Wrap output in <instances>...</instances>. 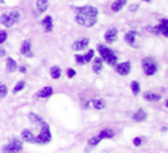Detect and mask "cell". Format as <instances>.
Here are the masks:
<instances>
[{
  "label": "cell",
  "instance_id": "obj_3",
  "mask_svg": "<svg viewBox=\"0 0 168 153\" xmlns=\"http://www.w3.org/2000/svg\"><path fill=\"white\" fill-rule=\"evenodd\" d=\"M97 49H98V52L101 54V58L103 61H105L109 65H111V66H116L117 65V62H118V57L117 55L114 54L113 50H111L110 48H108L106 46H103V45H97Z\"/></svg>",
  "mask_w": 168,
  "mask_h": 153
},
{
  "label": "cell",
  "instance_id": "obj_9",
  "mask_svg": "<svg viewBox=\"0 0 168 153\" xmlns=\"http://www.w3.org/2000/svg\"><path fill=\"white\" fill-rule=\"evenodd\" d=\"M21 54L24 55L25 57H32L33 56V53H32V49H31V41L30 40H25L22 44V47H21Z\"/></svg>",
  "mask_w": 168,
  "mask_h": 153
},
{
  "label": "cell",
  "instance_id": "obj_28",
  "mask_svg": "<svg viewBox=\"0 0 168 153\" xmlns=\"http://www.w3.org/2000/svg\"><path fill=\"white\" fill-rule=\"evenodd\" d=\"M131 91H133L134 95H137V94L140 93V90H141V86H140V83H138L137 81L131 82Z\"/></svg>",
  "mask_w": 168,
  "mask_h": 153
},
{
  "label": "cell",
  "instance_id": "obj_24",
  "mask_svg": "<svg viewBox=\"0 0 168 153\" xmlns=\"http://www.w3.org/2000/svg\"><path fill=\"white\" fill-rule=\"evenodd\" d=\"M101 141H102V138L100 137L98 135H97V136H94V137H92L89 141H88V146H89V149H92V147H95V146L101 142ZM89 149H88V150H89Z\"/></svg>",
  "mask_w": 168,
  "mask_h": 153
},
{
  "label": "cell",
  "instance_id": "obj_7",
  "mask_svg": "<svg viewBox=\"0 0 168 153\" xmlns=\"http://www.w3.org/2000/svg\"><path fill=\"white\" fill-rule=\"evenodd\" d=\"M114 67H116L117 73H119L120 75H127L129 74V72H131V62H125V63L117 64Z\"/></svg>",
  "mask_w": 168,
  "mask_h": 153
},
{
  "label": "cell",
  "instance_id": "obj_1",
  "mask_svg": "<svg viewBox=\"0 0 168 153\" xmlns=\"http://www.w3.org/2000/svg\"><path fill=\"white\" fill-rule=\"evenodd\" d=\"M77 13L75 15V22L79 25L85 28H92L96 24L98 11L93 6H81V7H75Z\"/></svg>",
  "mask_w": 168,
  "mask_h": 153
},
{
  "label": "cell",
  "instance_id": "obj_8",
  "mask_svg": "<svg viewBox=\"0 0 168 153\" xmlns=\"http://www.w3.org/2000/svg\"><path fill=\"white\" fill-rule=\"evenodd\" d=\"M117 38H118V30H117L116 28H111V29H109L104 34L105 41L109 42V44H112L113 41H116Z\"/></svg>",
  "mask_w": 168,
  "mask_h": 153
},
{
  "label": "cell",
  "instance_id": "obj_38",
  "mask_svg": "<svg viewBox=\"0 0 168 153\" xmlns=\"http://www.w3.org/2000/svg\"><path fill=\"white\" fill-rule=\"evenodd\" d=\"M142 1H144V2H148V4H150V2H152V0H142Z\"/></svg>",
  "mask_w": 168,
  "mask_h": 153
},
{
  "label": "cell",
  "instance_id": "obj_19",
  "mask_svg": "<svg viewBox=\"0 0 168 153\" xmlns=\"http://www.w3.org/2000/svg\"><path fill=\"white\" fill-rule=\"evenodd\" d=\"M16 69H17V64H16L15 60L11 58V57H8L7 63H6V70H7V72H14Z\"/></svg>",
  "mask_w": 168,
  "mask_h": 153
},
{
  "label": "cell",
  "instance_id": "obj_17",
  "mask_svg": "<svg viewBox=\"0 0 168 153\" xmlns=\"http://www.w3.org/2000/svg\"><path fill=\"white\" fill-rule=\"evenodd\" d=\"M49 6L48 0H37V9L39 13H44L47 11V8Z\"/></svg>",
  "mask_w": 168,
  "mask_h": 153
},
{
  "label": "cell",
  "instance_id": "obj_31",
  "mask_svg": "<svg viewBox=\"0 0 168 153\" xmlns=\"http://www.w3.org/2000/svg\"><path fill=\"white\" fill-rule=\"evenodd\" d=\"M7 40V32L6 31H0V45L4 44Z\"/></svg>",
  "mask_w": 168,
  "mask_h": 153
},
{
  "label": "cell",
  "instance_id": "obj_13",
  "mask_svg": "<svg viewBox=\"0 0 168 153\" xmlns=\"http://www.w3.org/2000/svg\"><path fill=\"white\" fill-rule=\"evenodd\" d=\"M146 119H148V114L143 108H140L137 112L134 113V116H133V120L136 121V122H143Z\"/></svg>",
  "mask_w": 168,
  "mask_h": 153
},
{
  "label": "cell",
  "instance_id": "obj_11",
  "mask_svg": "<svg viewBox=\"0 0 168 153\" xmlns=\"http://www.w3.org/2000/svg\"><path fill=\"white\" fill-rule=\"evenodd\" d=\"M158 34H164L165 37H168V19H162L159 25L156 26Z\"/></svg>",
  "mask_w": 168,
  "mask_h": 153
},
{
  "label": "cell",
  "instance_id": "obj_4",
  "mask_svg": "<svg viewBox=\"0 0 168 153\" xmlns=\"http://www.w3.org/2000/svg\"><path fill=\"white\" fill-rule=\"evenodd\" d=\"M19 17H21V14H19V11H11V13H9V14H2V15L0 16V22L6 28H11L15 23L19 22Z\"/></svg>",
  "mask_w": 168,
  "mask_h": 153
},
{
  "label": "cell",
  "instance_id": "obj_30",
  "mask_svg": "<svg viewBox=\"0 0 168 153\" xmlns=\"http://www.w3.org/2000/svg\"><path fill=\"white\" fill-rule=\"evenodd\" d=\"M93 56H94V50H93V49H90L89 52L87 53L86 55L84 56V58H85V62H86V63H88V62H90V60L93 58Z\"/></svg>",
  "mask_w": 168,
  "mask_h": 153
},
{
  "label": "cell",
  "instance_id": "obj_21",
  "mask_svg": "<svg viewBox=\"0 0 168 153\" xmlns=\"http://www.w3.org/2000/svg\"><path fill=\"white\" fill-rule=\"evenodd\" d=\"M126 2H127V0H117V1H114L113 4H112L111 8L113 11H121V8L126 5Z\"/></svg>",
  "mask_w": 168,
  "mask_h": 153
},
{
  "label": "cell",
  "instance_id": "obj_33",
  "mask_svg": "<svg viewBox=\"0 0 168 153\" xmlns=\"http://www.w3.org/2000/svg\"><path fill=\"white\" fill-rule=\"evenodd\" d=\"M75 75V71L73 69H69V70H67V77H69V78H73Z\"/></svg>",
  "mask_w": 168,
  "mask_h": 153
},
{
  "label": "cell",
  "instance_id": "obj_14",
  "mask_svg": "<svg viewBox=\"0 0 168 153\" xmlns=\"http://www.w3.org/2000/svg\"><path fill=\"white\" fill-rule=\"evenodd\" d=\"M22 138L23 141H25V142L28 143H33L34 144V141H36V135L32 133V131H30L29 129H24V130L22 131Z\"/></svg>",
  "mask_w": 168,
  "mask_h": 153
},
{
  "label": "cell",
  "instance_id": "obj_27",
  "mask_svg": "<svg viewBox=\"0 0 168 153\" xmlns=\"http://www.w3.org/2000/svg\"><path fill=\"white\" fill-rule=\"evenodd\" d=\"M24 87H25V81L21 80V81L17 82V83H16V86L14 87V89H13V93L17 94L19 91H21V90L24 89Z\"/></svg>",
  "mask_w": 168,
  "mask_h": 153
},
{
  "label": "cell",
  "instance_id": "obj_2",
  "mask_svg": "<svg viewBox=\"0 0 168 153\" xmlns=\"http://www.w3.org/2000/svg\"><path fill=\"white\" fill-rule=\"evenodd\" d=\"M39 125H40V133H39V135H36L34 144L44 145V144H47V143L50 142V139H52V133H50L48 123H46L45 121H41Z\"/></svg>",
  "mask_w": 168,
  "mask_h": 153
},
{
  "label": "cell",
  "instance_id": "obj_37",
  "mask_svg": "<svg viewBox=\"0 0 168 153\" xmlns=\"http://www.w3.org/2000/svg\"><path fill=\"white\" fill-rule=\"evenodd\" d=\"M137 7H138L137 5H131V11H136V9H137Z\"/></svg>",
  "mask_w": 168,
  "mask_h": 153
},
{
  "label": "cell",
  "instance_id": "obj_16",
  "mask_svg": "<svg viewBox=\"0 0 168 153\" xmlns=\"http://www.w3.org/2000/svg\"><path fill=\"white\" fill-rule=\"evenodd\" d=\"M125 40L128 45L133 46L135 44V40H136V32L135 31H128L127 33L125 34Z\"/></svg>",
  "mask_w": 168,
  "mask_h": 153
},
{
  "label": "cell",
  "instance_id": "obj_25",
  "mask_svg": "<svg viewBox=\"0 0 168 153\" xmlns=\"http://www.w3.org/2000/svg\"><path fill=\"white\" fill-rule=\"evenodd\" d=\"M28 117H29V119H30L32 122L40 123L41 121H44V120H42V118H41L39 114H37V113H34V112H30Z\"/></svg>",
  "mask_w": 168,
  "mask_h": 153
},
{
  "label": "cell",
  "instance_id": "obj_36",
  "mask_svg": "<svg viewBox=\"0 0 168 153\" xmlns=\"http://www.w3.org/2000/svg\"><path fill=\"white\" fill-rule=\"evenodd\" d=\"M19 71L22 72V73H25V72H26V67L25 66H19Z\"/></svg>",
  "mask_w": 168,
  "mask_h": 153
},
{
  "label": "cell",
  "instance_id": "obj_29",
  "mask_svg": "<svg viewBox=\"0 0 168 153\" xmlns=\"http://www.w3.org/2000/svg\"><path fill=\"white\" fill-rule=\"evenodd\" d=\"M7 91H8L7 86L4 85V83H0V98H4L7 95Z\"/></svg>",
  "mask_w": 168,
  "mask_h": 153
},
{
  "label": "cell",
  "instance_id": "obj_34",
  "mask_svg": "<svg viewBox=\"0 0 168 153\" xmlns=\"http://www.w3.org/2000/svg\"><path fill=\"white\" fill-rule=\"evenodd\" d=\"M141 142H142V139H141L140 137H135L134 141H133V143H134L135 146H140L141 145Z\"/></svg>",
  "mask_w": 168,
  "mask_h": 153
},
{
  "label": "cell",
  "instance_id": "obj_40",
  "mask_svg": "<svg viewBox=\"0 0 168 153\" xmlns=\"http://www.w3.org/2000/svg\"><path fill=\"white\" fill-rule=\"evenodd\" d=\"M0 2H1V4H5V0H0Z\"/></svg>",
  "mask_w": 168,
  "mask_h": 153
},
{
  "label": "cell",
  "instance_id": "obj_18",
  "mask_svg": "<svg viewBox=\"0 0 168 153\" xmlns=\"http://www.w3.org/2000/svg\"><path fill=\"white\" fill-rule=\"evenodd\" d=\"M53 88L52 87H45V88H42V89L37 94L38 97H42V98H47V97L52 96L53 95Z\"/></svg>",
  "mask_w": 168,
  "mask_h": 153
},
{
  "label": "cell",
  "instance_id": "obj_15",
  "mask_svg": "<svg viewBox=\"0 0 168 153\" xmlns=\"http://www.w3.org/2000/svg\"><path fill=\"white\" fill-rule=\"evenodd\" d=\"M143 97H144V100H145L146 102H157L161 98L160 95L154 94V93H151V91H146V93H144Z\"/></svg>",
  "mask_w": 168,
  "mask_h": 153
},
{
  "label": "cell",
  "instance_id": "obj_39",
  "mask_svg": "<svg viewBox=\"0 0 168 153\" xmlns=\"http://www.w3.org/2000/svg\"><path fill=\"white\" fill-rule=\"evenodd\" d=\"M161 130H162V131H166V130H167V127H164L162 129H161Z\"/></svg>",
  "mask_w": 168,
  "mask_h": 153
},
{
  "label": "cell",
  "instance_id": "obj_5",
  "mask_svg": "<svg viewBox=\"0 0 168 153\" xmlns=\"http://www.w3.org/2000/svg\"><path fill=\"white\" fill-rule=\"evenodd\" d=\"M142 66L146 75H153V74H156V72H157V64H156L154 60L151 58V57L143 58Z\"/></svg>",
  "mask_w": 168,
  "mask_h": 153
},
{
  "label": "cell",
  "instance_id": "obj_10",
  "mask_svg": "<svg viewBox=\"0 0 168 153\" xmlns=\"http://www.w3.org/2000/svg\"><path fill=\"white\" fill-rule=\"evenodd\" d=\"M88 45H89V40H88L87 38H84V39H80V40L75 41V44L72 45V49H73V50H77V52H79V50L85 49Z\"/></svg>",
  "mask_w": 168,
  "mask_h": 153
},
{
  "label": "cell",
  "instance_id": "obj_22",
  "mask_svg": "<svg viewBox=\"0 0 168 153\" xmlns=\"http://www.w3.org/2000/svg\"><path fill=\"white\" fill-rule=\"evenodd\" d=\"M50 75L53 79H60L61 74H62V70L58 66H52L50 67Z\"/></svg>",
  "mask_w": 168,
  "mask_h": 153
},
{
  "label": "cell",
  "instance_id": "obj_20",
  "mask_svg": "<svg viewBox=\"0 0 168 153\" xmlns=\"http://www.w3.org/2000/svg\"><path fill=\"white\" fill-rule=\"evenodd\" d=\"M102 66H103V60H102L101 57H97L94 60V63H93V70L95 73H100L102 70Z\"/></svg>",
  "mask_w": 168,
  "mask_h": 153
},
{
  "label": "cell",
  "instance_id": "obj_6",
  "mask_svg": "<svg viewBox=\"0 0 168 153\" xmlns=\"http://www.w3.org/2000/svg\"><path fill=\"white\" fill-rule=\"evenodd\" d=\"M23 149V143L19 139H13L2 147V153H19Z\"/></svg>",
  "mask_w": 168,
  "mask_h": 153
},
{
  "label": "cell",
  "instance_id": "obj_12",
  "mask_svg": "<svg viewBox=\"0 0 168 153\" xmlns=\"http://www.w3.org/2000/svg\"><path fill=\"white\" fill-rule=\"evenodd\" d=\"M41 25L46 32H52L53 31V19L52 16H46L45 19L41 21Z\"/></svg>",
  "mask_w": 168,
  "mask_h": 153
},
{
  "label": "cell",
  "instance_id": "obj_35",
  "mask_svg": "<svg viewBox=\"0 0 168 153\" xmlns=\"http://www.w3.org/2000/svg\"><path fill=\"white\" fill-rule=\"evenodd\" d=\"M5 55H6V50H5L4 48H1V47H0V57H4Z\"/></svg>",
  "mask_w": 168,
  "mask_h": 153
},
{
  "label": "cell",
  "instance_id": "obj_32",
  "mask_svg": "<svg viewBox=\"0 0 168 153\" xmlns=\"http://www.w3.org/2000/svg\"><path fill=\"white\" fill-rule=\"evenodd\" d=\"M75 61H77V64H85L86 62H85V58H84V56L82 55H75Z\"/></svg>",
  "mask_w": 168,
  "mask_h": 153
},
{
  "label": "cell",
  "instance_id": "obj_23",
  "mask_svg": "<svg viewBox=\"0 0 168 153\" xmlns=\"http://www.w3.org/2000/svg\"><path fill=\"white\" fill-rule=\"evenodd\" d=\"M92 103H93L94 108H97V110H103V108H105V102L103 101V100H101V98L93 100V101H92Z\"/></svg>",
  "mask_w": 168,
  "mask_h": 153
},
{
  "label": "cell",
  "instance_id": "obj_41",
  "mask_svg": "<svg viewBox=\"0 0 168 153\" xmlns=\"http://www.w3.org/2000/svg\"><path fill=\"white\" fill-rule=\"evenodd\" d=\"M166 106L168 108V101H166Z\"/></svg>",
  "mask_w": 168,
  "mask_h": 153
},
{
  "label": "cell",
  "instance_id": "obj_26",
  "mask_svg": "<svg viewBox=\"0 0 168 153\" xmlns=\"http://www.w3.org/2000/svg\"><path fill=\"white\" fill-rule=\"evenodd\" d=\"M98 136L103 139V138H112L113 136H114V134H113V131L112 130H109V129H106V130H102L100 134H98Z\"/></svg>",
  "mask_w": 168,
  "mask_h": 153
}]
</instances>
